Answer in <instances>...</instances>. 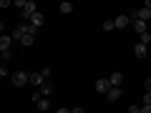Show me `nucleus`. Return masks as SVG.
Masks as SVG:
<instances>
[{"mask_svg":"<svg viewBox=\"0 0 151 113\" xmlns=\"http://www.w3.org/2000/svg\"><path fill=\"white\" fill-rule=\"evenodd\" d=\"M0 58H3V60H10L13 58V50H0Z\"/></svg>","mask_w":151,"mask_h":113,"instance_id":"nucleus-18","label":"nucleus"},{"mask_svg":"<svg viewBox=\"0 0 151 113\" xmlns=\"http://www.w3.org/2000/svg\"><path fill=\"white\" fill-rule=\"evenodd\" d=\"M131 28H134V30H136V33L141 35V33H146V30H149V23H141V20H131Z\"/></svg>","mask_w":151,"mask_h":113,"instance_id":"nucleus-11","label":"nucleus"},{"mask_svg":"<svg viewBox=\"0 0 151 113\" xmlns=\"http://www.w3.org/2000/svg\"><path fill=\"white\" fill-rule=\"evenodd\" d=\"M144 106H151V93H144Z\"/></svg>","mask_w":151,"mask_h":113,"instance_id":"nucleus-22","label":"nucleus"},{"mask_svg":"<svg viewBox=\"0 0 151 113\" xmlns=\"http://www.w3.org/2000/svg\"><path fill=\"white\" fill-rule=\"evenodd\" d=\"M10 5H13L10 0H0V8H3V10H5V8H10Z\"/></svg>","mask_w":151,"mask_h":113,"instance_id":"nucleus-23","label":"nucleus"},{"mask_svg":"<svg viewBox=\"0 0 151 113\" xmlns=\"http://www.w3.org/2000/svg\"><path fill=\"white\" fill-rule=\"evenodd\" d=\"M131 20H141V23H149V20H151V10H149V8H144V5H141V8H136V10L131 13Z\"/></svg>","mask_w":151,"mask_h":113,"instance_id":"nucleus-1","label":"nucleus"},{"mask_svg":"<svg viewBox=\"0 0 151 113\" xmlns=\"http://www.w3.org/2000/svg\"><path fill=\"white\" fill-rule=\"evenodd\" d=\"M30 98H33V103H35V101H40L43 96H40V91H33V96H30Z\"/></svg>","mask_w":151,"mask_h":113,"instance_id":"nucleus-20","label":"nucleus"},{"mask_svg":"<svg viewBox=\"0 0 151 113\" xmlns=\"http://www.w3.org/2000/svg\"><path fill=\"white\" fill-rule=\"evenodd\" d=\"M10 45H13V38L3 33V35H0V50H10Z\"/></svg>","mask_w":151,"mask_h":113,"instance_id":"nucleus-12","label":"nucleus"},{"mask_svg":"<svg viewBox=\"0 0 151 113\" xmlns=\"http://www.w3.org/2000/svg\"><path fill=\"white\" fill-rule=\"evenodd\" d=\"M121 96H124V91H121V88H111V91L106 93V98H108V103H116V101H119Z\"/></svg>","mask_w":151,"mask_h":113,"instance_id":"nucleus-7","label":"nucleus"},{"mask_svg":"<svg viewBox=\"0 0 151 113\" xmlns=\"http://www.w3.org/2000/svg\"><path fill=\"white\" fill-rule=\"evenodd\" d=\"M28 83H30V86H35V88H40V86L45 83V78L40 75V70H33V73H28Z\"/></svg>","mask_w":151,"mask_h":113,"instance_id":"nucleus-3","label":"nucleus"},{"mask_svg":"<svg viewBox=\"0 0 151 113\" xmlns=\"http://www.w3.org/2000/svg\"><path fill=\"white\" fill-rule=\"evenodd\" d=\"M141 113H151V106H141Z\"/></svg>","mask_w":151,"mask_h":113,"instance_id":"nucleus-27","label":"nucleus"},{"mask_svg":"<svg viewBox=\"0 0 151 113\" xmlns=\"http://www.w3.org/2000/svg\"><path fill=\"white\" fill-rule=\"evenodd\" d=\"M10 81H13L15 88H23V86H28V73L25 70H15V73L10 75Z\"/></svg>","mask_w":151,"mask_h":113,"instance_id":"nucleus-2","label":"nucleus"},{"mask_svg":"<svg viewBox=\"0 0 151 113\" xmlns=\"http://www.w3.org/2000/svg\"><path fill=\"white\" fill-rule=\"evenodd\" d=\"M108 83H111V88H121V83H124V73L113 70V73L108 75Z\"/></svg>","mask_w":151,"mask_h":113,"instance_id":"nucleus-4","label":"nucleus"},{"mask_svg":"<svg viewBox=\"0 0 151 113\" xmlns=\"http://www.w3.org/2000/svg\"><path fill=\"white\" fill-rule=\"evenodd\" d=\"M43 23H45V15H43V13H40V10H38L35 15L30 18V25L35 28V30H38V28H40V25H43Z\"/></svg>","mask_w":151,"mask_h":113,"instance_id":"nucleus-8","label":"nucleus"},{"mask_svg":"<svg viewBox=\"0 0 151 113\" xmlns=\"http://www.w3.org/2000/svg\"><path fill=\"white\" fill-rule=\"evenodd\" d=\"M108 91H111L108 78H98V81H96V93H108Z\"/></svg>","mask_w":151,"mask_h":113,"instance_id":"nucleus-6","label":"nucleus"},{"mask_svg":"<svg viewBox=\"0 0 151 113\" xmlns=\"http://www.w3.org/2000/svg\"><path fill=\"white\" fill-rule=\"evenodd\" d=\"M33 43H35V33H25L23 40H20V45H23V48H30Z\"/></svg>","mask_w":151,"mask_h":113,"instance_id":"nucleus-13","label":"nucleus"},{"mask_svg":"<svg viewBox=\"0 0 151 113\" xmlns=\"http://www.w3.org/2000/svg\"><path fill=\"white\" fill-rule=\"evenodd\" d=\"M55 113H70V108H55Z\"/></svg>","mask_w":151,"mask_h":113,"instance_id":"nucleus-26","label":"nucleus"},{"mask_svg":"<svg viewBox=\"0 0 151 113\" xmlns=\"http://www.w3.org/2000/svg\"><path fill=\"white\" fill-rule=\"evenodd\" d=\"M139 38H141V40H139L141 45H151V33H149V30H146V33H141Z\"/></svg>","mask_w":151,"mask_h":113,"instance_id":"nucleus-16","label":"nucleus"},{"mask_svg":"<svg viewBox=\"0 0 151 113\" xmlns=\"http://www.w3.org/2000/svg\"><path fill=\"white\" fill-rule=\"evenodd\" d=\"M35 91H40V96H43V98H48L50 93H53V83H50V81H45L43 86H40V88H35Z\"/></svg>","mask_w":151,"mask_h":113,"instance_id":"nucleus-9","label":"nucleus"},{"mask_svg":"<svg viewBox=\"0 0 151 113\" xmlns=\"http://www.w3.org/2000/svg\"><path fill=\"white\" fill-rule=\"evenodd\" d=\"M103 30H106V33H111V30H116V25H113V20H103Z\"/></svg>","mask_w":151,"mask_h":113,"instance_id":"nucleus-17","label":"nucleus"},{"mask_svg":"<svg viewBox=\"0 0 151 113\" xmlns=\"http://www.w3.org/2000/svg\"><path fill=\"white\" fill-rule=\"evenodd\" d=\"M35 106H38V111H40V113H48V111H50V101H48V98L35 101Z\"/></svg>","mask_w":151,"mask_h":113,"instance_id":"nucleus-14","label":"nucleus"},{"mask_svg":"<svg viewBox=\"0 0 151 113\" xmlns=\"http://www.w3.org/2000/svg\"><path fill=\"white\" fill-rule=\"evenodd\" d=\"M144 8H149V10H151V0H146V3H144Z\"/></svg>","mask_w":151,"mask_h":113,"instance_id":"nucleus-29","label":"nucleus"},{"mask_svg":"<svg viewBox=\"0 0 151 113\" xmlns=\"http://www.w3.org/2000/svg\"><path fill=\"white\" fill-rule=\"evenodd\" d=\"M129 113H141V106H129Z\"/></svg>","mask_w":151,"mask_h":113,"instance_id":"nucleus-24","label":"nucleus"},{"mask_svg":"<svg viewBox=\"0 0 151 113\" xmlns=\"http://www.w3.org/2000/svg\"><path fill=\"white\" fill-rule=\"evenodd\" d=\"M0 75H3V78L8 75V68H5V63H0Z\"/></svg>","mask_w":151,"mask_h":113,"instance_id":"nucleus-25","label":"nucleus"},{"mask_svg":"<svg viewBox=\"0 0 151 113\" xmlns=\"http://www.w3.org/2000/svg\"><path fill=\"white\" fill-rule=\"evenodd\" d=\"M113 25H116V30H121V28H129V25H131V15H116Z\"/></svg>","mask_w":151,"mask_h":113,"instance_id":"nucleus-5","label":"nucleus"},{"mask_svg":"<svg viewBox=\"0 0 151 113\" xmlns=\"http://www.w3.org/2000/svg\"><path fill=\"white\" fill-rule=\"evenodd\" d=\"M40 75H43L45 81H48V78H50V68H43V70H40Z\"/></svg>","mask_w":151,"mask_h":113,"instance_id":"nucleus-21","label":"nucleus"},{"mask_svg":"<svg viewBox=\"0 0 151 113\" xmlns=\"http://www.w3.org/2000/svg\"><path fill=\"white\" fill-rule=\"evenodd\" d=\"M134 53H136V58H139V60H144V58H146V53H149V45H141V43H136Z\"/></svg>","mask_w":151,"mask_h":113,"instance_id":"nucleus-10","label":"nucleus"},{"mask_svg":"<svg viewBox=\"0 0 151 113\" xmlns=\"http://www.w3.org/2000/svg\"><path fill=\"white\" fill-rule=\"evenodd\" d=\"M0 81H3V75H0Z\"/></svg>","mask_w":151,"mask_h":113,"instance_id":"nucleus-31","label":"nucleus"},{"mask_svg":"<svg viewBox=\"0 0 151 113\" xmlns=\"http://www.w3.org/2000/svg\"><path fill=\"white\" fill-rule=\"evenodd\" d=\"M144 93H151V78H146V81H144Z\"/></svg>","mask_w":151,"mask_h":113,"instance_id":"nucleus-19","label":"nucleus"},{"mask_svg":"<svg viewBox=\"0 0 151 113\" xmlns=\"http://www.w3.org/2000/svg\"><path fill=\"white\" fill-rule=\"evenodd\" d=\"M149 48H151V45H149Z\"/></svg>","mask_w":151,"mask_h":113,"instance_id":"nucleus-33","label":"nucleus"},{"mask_svg":"<svg viewBox=\"0 0 151 113\" xmlns=\"http://www.w3.org/2000/svg\"><path fill=\"white\" fill-rule=\"evenodd\" d=\"M48 113H53V111H48Z\"/></svg>","mask_w":151,"mask_h":113,"instance_id":"nucleus-32","label":"nucleus"},{"mask_svg":"<svg viewBox=\"0 0 151 113\" xmlns=\"http://www.w3.org/2000/svg\"><path fill=\"white\" fill-rule=\"evenodd\" d=\"M70 113H86L83 108H70Z\"/></svg>","mask_w":151,"mask_h":113,"instance_id":"nucleus-28","label":"nucleus"},{"mask_svg":"<svg viewBox=\"0 0 151 113\" xmlns=\"http://www.w3.org/2000/svg\"><path fill=\"white\" fill-rule=\"evenodd\" d=\"M3 30H5V25H3V23H0V35H3Z\"/></svg>","mask_w":151,"mask_h":113,"instance_id":"nucleus-30","label":"nucleus"},{"mask_svg":"<svg viewBox=\"0 0 151 113\" xmlns=\"http://www.w3.org/2000/svg\"><path fill=\"white\" fill-rule=\"evenodd\" d=\"M58 10L63 13V15H68V13H73V3H68V0H65V3H60V5H58Z\"/></svg>","mask_w":151,"mask_h":113,"instance_id":"nucleus-15","label":"nucleus"}]
</instances>
